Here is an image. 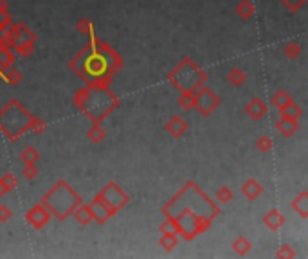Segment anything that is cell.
<instances>
[{
  "instance_id": "cell-1",
  "label": "cell",
  "mask_w": 308,
  "mask_h": 259,
  "mask_svg": "<svg viewBox=\"0 0 308 259\" xmlns=\"http://www.w3.org/2000/svg\"><path fill=\"white\" fill-rule=\"evenodd\" d=\"M88 44L69 62V69L85 83L110 85L114 76L123 69V58L110 44L90 34Z\"/></svg>"
},
{
  "instance_id": "cell-2",
  "label": "cell",
  "mask_w": 308,
  "mask_h": 259,
  "mask_svg": "<svg viewBox=\"0 0 308 259\" xmlns=\"http://www.w3.org/2000/svg\"><path fill=\"white\" fill-rule=\"evenodd\" d=\"M74 106L90 123H103L119 106V97L107 83H87L74 94Z\"/></svg>"
},
{
  "instance_id": "cell-3",
  "label": "cell",
  "mask_w": 308,
  "mask_h": 259,
  "mask_svg": "<svg viewBox=\"0 0 308 259\" xmlns=\"http://www.w3.org/2000/svg\"><path fill=\"white\" fill-rule=\"evenodd\" d=\"M81 196L70 187L67 180H58L47 193L42 196V205L51 212V216L58 218L60 222L67 220L72 211L81 204Z\"/></svg>"
},
{
  "instance_id": "cell-4",
  "label": "cell",
  "mask_w": 308,
  "mask_h": 259,
  "mask_svg": "<svg viewBox=\"0 0 308 259\" xmlns=\"http://www.w3.org/2000/svg\"><path fill=\"white\" fill-rule=\"evenodd\" d=\"M33 119L34 115L27 112L26 106L20 105L16 99H11L0 108V132L4 133L6 139L18 141L22 135L31 132Z\"/></svg>"
},
{
  "instance_id": "cell-5",
  "label": "cell",
  "mask_w": 308,
  "mask_h": 259,
  "mask_svg": "<svg viewBox=\"0 0 308 259\" xmlns=\"http://www.w3.org/2000/svg\"><path fill=\"white\" fill-rule=\"evenodd\" d=\"M168 81L179 92H197L207 81V74L197 65L191 58H184L171 72L168 74Z\"/></svg>"
},
{
  "instance_id": "cell-6",
  "label": "cell",
  "mask_w": 308,
  "mask_h": 259,
  "mask_svg": "<svg viewBox=\"0 0 308 259\" xmlns=\"http://www.w3.org/2000/svg\"><path fill=\"white\" fill-rule=\"evenodd\" d=\"M8 45L16 56L20 58H29L36 47V34L22 22H13L9 26V38Z\"/></svg>"
},
{
  "instance_id": "cell-7",
  "label": "cell",
  "mask_w": 308,
  "mask_h": 259,
  "mask_svg": "<svg viewBox=\"0 0 308 259\" xmlns=\"http://www.w3.org/2000/svg\"><path fill=\"white\" fill-rule=\"evenodd\" d=\"M94 202L101 204L105 207V211L110 216H116L123 207L130 204V196L125 189H121V186L116 182H108L107 186L103 187L98 194L94 196Z\"/></svg>"
},
{
  "instance_id": "cell-8",
  "label": "cell",
  "mask_w": 308,
  "mask_h": 259,
  "mask_svg": "<svg viewBox=\"0 0 308 259\" xmlns=\"http://www.w3.org/2000/svg\"><path fill=\"white\" fill-rule=\"evenodd\" d=\"M220 106V97L215 94L213 88L209 87H200L195 92V110L200 113L202 117H207Z\"/></svg>"
},
{
  "instance_id": "cell-9",
  "label": "cell",
  "mask_w": 308,
  "mask_h": 259,
  "mask_svg": "<svg viewBox=\"0 0 308 259\" xmlns=\"http://www.w3.org/2000/svg\"><path fill=\"white\" fill-rule=\"evenodd\" d=\"M49 220H51V212L42 205V202L36 205H33V207L26 212V222L29 223L34 230L44 229V227L49 223Z\"/></svg>"
},
{
  "instance_id": "cell-10",
  "label": "cell",
  "mask_w": 308,
  "mask_h": 259,
  "mask_svg": "<svg viewBox=\"0 0 308 259\" xmlns=\"http://www.w3.org/2000/svg\"><path fill=\"white\" fill-rule=\"evenodd\" d=\"M267 112H268L267 103H265L263 99H260V97H253V99H251V101L245 105V113H247V115H249L253 121L263 119V117L267 115Z\"/></svg>"
},
{
  "instance_id": "cell-11",
  "label": "cell",
  "mask_w": 308,
  "mask_h": 259,
  "mask_svg": "<svg viewBox=\"0 0 308 259\" xmlns=\"http://www.w3.org/2000/svg\"><path fill=\"white\" fill-rule=\"evenodd\" d=\"M187 128H189V126H187V123L179 115H171L164 124L166 132H168L171 137H177V139H179V137H182L184 133L187 132Z\"/></svg>"
},
{
  "instance_id": "cell-12",
  "label": "cell",
  "mask_w": 308,
  "mask_h": 259,
  "mask_svg": "<svg viewBox=\"0 0 308 259\" xmlns=\"http://www.w3.org/2000/svg\"><path fill=\"white\" fill-rule=\"evenodd\" d=\"M276 130H278L283 137H294L299 132V121L288 119V117H279V121L276 123Z\"/></svg>"
},
{
  "instance_id": "cell-13",
  "label": "cell",
  "mask_w": 308,
  "mask_h": 259,
  "mask_svg": "<svg viewBox=\"0 0 308 259\" xmlns=\"http://www.w3.org/2000/svg\"><path fill=\"white\" fill-rule=\"evenodd\" d=\"M263 223L267 229H271L276 232V230H279L283 225H285V216H283V212L279 211V209H271V211L263 216Z\"/></svg>"
},
{
  "instance_id": "cell-14",
  "label": "cell",
  "mask_w": 308,
  "mask_h": 259,
  "mask_svg": "<svg viewBox=\"0 0 308 259\" xmlns=\"http://www.w3.org/2000/svg\"><path fill=\"white\" fill-rule=\"evenodd\" d=\"M72 216L76 220V223H80V225H88L90 222H94V212H92L90 204H83V202L74 209Z\"/></svg>"
},
{
  "instance_id": "cell-15",
  "label": "cell",
  "mask_w": 308,
  "mask_h": 259,
  "mask_svg": "<svg viewBox=\"0 0 308 259\" xmlns=\"http://www.w3.org/2000/svg\"><path fill=\"white\" fill-rule=\"evenodd\" d=\"M261 193H263V187H261V184L258 182L256 178H249L245 184L242 186V194L247 198L249 202H254L258 200V198L261 196Z\"/></svg>"
},
{
  "instance_id": "cell-16",
  "label": "cell",
  "mask_w": 308,
  "mask_h": 259,
  "mask_svg": "<svg viewBox=\"0 0 308 259\" xmlns=\"http://www.w3.org/2000/svg\"><path fill=\"white\" fill-rule=\"evenodd\" d=\"M16 62V54L9 49L8 44H0V76L6 69L13 67Z\"/></svg>"
},
{
  "instance_id": "cell-17",
  "label": "cell",
  "mask_w": 308,
  "mask_h": 259,
  "mask_svg": "<svg viewBox=\"0 0 308 259\" xmlns=\"http://www.w3.org/2000/svg\"><path fill=\"white\" fill-rule=\"evenodd\" d=\"M292 211L297 212L301 218H308V191H301L292 200Z\"/></svg>"
},
{
  "instance_id": "cell-18",
  "label": "cell",
  "mask_w": 308,
  "mask_h": 259,
  "mask_svg": "<svg viewBox=\"0 0 308 259\" xmlns=\"http://www.w3.org/2000/svg\"><path fill=\"white\" fill-rule=\"evenodd\" d=\"M235 13L240 20H251L254 15H256V8L251 0H240L238 6L235 8Z\"/></svg>"
},
{
  "instance_id": "cell-19",
  "label": "cell",
  "mask_w": 308,
  "mask_h": 259,
  "mask_svg": "<svg viewBox=\"0 0 308 259\" xmlns=\"http://www.w3.org/2000/svg\"><path fill=\"white\" fill-rule=\"evenodd\" d=\"M279 113H281V117H288V119H297V121H299V117H303V108H301V106L297 105L294 99H290L285 106H281V108H279Z\"/></svg>"
},
{
  "instance_id": "cell-20",
  "label": "cell",
  "mask_w": 308,
  "mask_h": 259,
  "mask_svg": "<svg viewBox=\"0 0 308 259\" xmlns=\"http://www.w3.org/2000/svg\"><path fill=\"white\" fill-rule=\"evenodd\" d=\"M87 137L90 143L94 144H99L105 141V137H107V132H105V128L101 126V123H92V126L88 128L87 132Z\"/></svg>"
},
{
  "instance_id": "cell-21",
  "label": "cell",
  "mask_w": 308,
  "mask_h": 259,
  "mask_svg": "<svg viewBox=\"0 0 308 259\" xmlns=\"http://www.w3.org/2000/svg\"><path fill=\"white\" fill-rule=\"evenodd\" d=\"M0 79H4L6 83L11 85V87H16V85L22 83V74H20V70L15 69V65H13V67H9V69H6L4 72H2Z\"/></svg>"
},
{
  "instance_id": "cell-22",
  "label": "cell",
  "mask_w": 308,
  "mask_h": 259,
  "mask_svg": "<svg viewBox=\"0 0 308 259\" xmlns=\"http://www.w3.org/2000/svg\"><path fill=\"white\" fill-rule=\"evenodd\" d=\"M245 79H247L245 70L240 69V67H236V69H231V70H229V74H227V81L233 85V87H236V88L242 87V85L245 83Z\"/></svg>"
},
{
  "instance_id": "cell-23",
  "label": "cell",
  "mask_w": 308,
  "mask_h": 259,
  "mask_svg": "<svg viewBox=\"0 0 308 259\" xmlns=\"http://www.w3.org/2000/svg\"><path fill=\"white\" fill-rule=\"evenodd\" d=\"M20 161L24 164H36L40 161V151L33 146H26L22 151H20Z\"/></svg>"
},
{
  "instance_id": "cell-24",
  "label": "cell",
  "mask_w": 308,
  "mask_h": 259,
  "mask_svg": "<svg viewBox=\"0 0 308 259\" xmlns=\"http://www.w3.org/2000/svg\"><path fill=\"white\" fill-rule=\"evenodd\" d=\"M292 99V95H290V92L288 90H283V88H279L278 92H274L272 94V97H271V105L274 106V108H281V106H285L286 103Z\"/></svg>"
},
{
  "instance_id": "cell-25",
  "label": "cell",
  "mask_w": 308,
  "mask_h": 259,
  "mask_svg": "<svg viewBox=\"0 0 308 259\" xmlns=\"http://www.w3.org/2000/svg\"><path fill=\"white\" fill-rule=\"evenodd\" d=\"M251 248H253V243H251L245 236H240L233 241V250H235L238 255H247L251 252Z\"/></svg>"
},
{
  "instance_id": "cell-26",
  "label": "cell",
  "mask_w": 308,
  "mask_h": 259,
  "mask_svg": "<svg viewBox=\"0 0 308 259\" xmlns=\"http://www.w3.org/2000/svg\"><path fill=\"white\" fill-rule=\"evenodd\" d=\"M159 245H161L166 252H171V250H175V247L179 245V237H177V234H173V232H162L161 240H159Z\"/></svg>"
},
{
  "instance_id": "cell-27",
  "label": "cell",
  "mask_w": 308,
  "mask_h": 259,
  "mask_svg": "<svg viewBox=\"0 0 308 259\" xmlns=\"http://www.w3.org/2000/svg\"><path fill=\"white\" fill-rule=\"evenodd\" d=\"M301 52H303V45L296 40L288 42V44L285 45V49H283V54H285L288 59H297L301 56Z\"/></svg>"
},
{
  "instance_id": "cell-28",
  "label": "cell",
  "mask_w": 308,
  "mask_h": 259,
  "mask_svg": "<svg viewBox=\"0 0 308 259\" xmlns=\"http://www.w3.org/2000/svg\"><path fill=\"white\" fill-rule=\"evenodd\" d=\"M179 106L186 112H191L195 108V92H180Z\"/></svg>"
},
{
  "instance_id": "cell-29",
  "label": "cell",
  "mask_w": 308,
  "mask_h": 259,
  "mask_svg": "<svg viewBox=\"0 0 308 259\" xmlns=\"http://www.w3.org/2000/svg\"><path fill=\"white\" fill-rule=\"evenodd\" d=\"M76 31H78V33H81V34H87V36H90V34L94 33V24H92L87 16H83V18H80L76 22Z\"/></svg>"
},
{
  "instance_id": "cell-30",
  "label": "cell",
  "mask_w": 308,
  "mask_h": 259,
  "mask_svg": "<svg viewBox=\"0 0 308 259\" xmlns=\"http://www.w3.org/2000/svg\"><path fill=\"white\" fill-rule=\"evenodd\" d=\"M0 182H2V186L6 187V191H8V193L15 191L16 186H18V180H16V176L13 175V173H6V175H2V176H0Z\"/></svg>"
},
{
  "instance_id": "cell-31",
  "label": "cell",
  "mask_w": 308,
  "mask_h": 259,
  "mask_svg": "<svg viewBox=\"0 0 308 259\" xmlns=\"http://www.w3.org/2000/svg\"><path fill=\"white\" fill-rule=\"evenodd\" d=\"M256 148L261 151V153H268V151L274 148V141H272L268 135H261L256 139Z\"/></svg>"
},
{
  "instance_id": "cell-32",
  "label": "cell",
  "mask_w": 308,
  "mask_h": 259,
  "mask_svg": "<svg viewBox=\"0 0 308 259\" xmlns=\"http://www.w3.org/2000/svg\"><path fill=\"white\" fill-rule=\"evenodd\" d=\"M233 191H231V187H227V186H224V187H220V189L217 191V202L218 204H222V205H225V204H229V202L233 200Z\"/></svg>"
},
{
  "instance_id": "cell-33",
  "label": "cell",
  "mask_w": 308,
  "mask_h": 259,
  "mask_svg": "<svg viewBox=\"0 0 308 259\" xmlns=\"http://www.w3.org/2000/svg\"><path fill=\"white\" fill-rule=\"evenodd\" d=\"M276 257L278 259H294L296 257V250H294L290 245H283V247H279V250L276 252Z\"/></svg>"
},
{
  "instance_id": "cell-34",
  "label": "cell",
  "mask_w": 308,
  "mask_h": 259,
  "mask_svg": "<svg viewBox=\"0 0 308 259\" xmlns=\"http://www.w3.org/2000/svg\"><path fill=\"white\" fill-rule=\"evenodd\" d=\"M283 6H285L288 11H292V13H296V11H299L301 8H303L304 4H306V0H279Z\"/></svg>"
},
{
  "instance_id": "cell-35",
  "label": "cell",
  "mask_w": 308,
  "mask_h": 259,
  "mask_svg": "<svg viewBox=\"0 0 308 259\" xmlns=\"http://www.w3.org/2000/svg\"><path fill=\"white\" fill-rule=\"evenodd\" d=\"M22 175H24V178H26V180H33V178H36V175H38V168H36V164H24Z\"/></svg>"
},
{
  "instance_id": "cell-36",
  "label": "cell",
  "mask_w": 308,
  "mask_h": 259,
  "mask_svg": "<svg viewBox=\"0 0 308 259\" xmlns=\"http://www.w3.org/2000/svg\"><path fill=\"white\" fill-rule=\"evenodd\" d=\"M13 218V211L6 204L0 205V223H6Z\"/></svg>"
},
{
  "instance_id": "cell-37",
  "label": "cell",
  "mask_w": 308,
  "mask_h": 259,
  "mask_svg": "<svg viewBox=\"0 0 308 259\" xmlns=\"http://www.w3.org/2000/svg\"><path fill=\"white\" fill-rule=\"evenodd\" d=\"M161 232H173V234H177V227H175V223H173L169 218H166L164 222L161 223Z\"/></svg>"
},
{
  "instance_id": "cell-38",
  "label": "cell",
  "mask_w": 308,
  "mask_h": 259,
  "mask_svg": "<svg viewBox=\"0 0 308 259\" xmlns=\"http://www.w3.org/2000/svg\"><path fill=\"white\" fill-rule=\"evenodd\" d=\"M8 11V2L6 0H0V13Z\"/></svg>"
},
{
  "instance_id": "cell-39",
  "label": "cell",
  "mask_w": 308,
  "mask_h": 259,
  "mask_svg": "<svg viewBox=\"0 0 308 259\" xmlns=\"http://www.w3.org/2000/svg\"><path fill=\"white\" fill-rule=\"evenodd\" d=\"M6 194H8V191H6V187L2 186V182H0V198L6 196Z\"/></svg>"
}]
</instances>
